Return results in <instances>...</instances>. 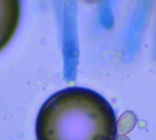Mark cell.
Instances as JSON below:
<instances>
[{
	"label": "cell",
	"instance_id": "6da1fadb",
	"mask_svg": "<svg viewBox=\"0 0 156 140\" xmlns=\"http://www.w3.org/2000/svg\"><path fill=\"white\" fill-rule=\"evenodd\" d=\"M117 119L99 94L69 87L51 95L36 121L37 140H116Z\"/></svg>",
	"mask_w": 156,
	"mask_h": 140
},
{
	"label": "cell",
	"instance_id": "7a4b0ae2",
	"mask_svg": "<svg viewBox=\"0 0 156 140\" xmlns=\"http://www.w3.org/2000/svg\"><path fill=\"white\" fill-rule=\"evenodd\" d=\"M20 17V0H0V52L14 38Z\"/></svg>",
	"mask_w": 156,
	"mask_h": 140
}]
</instances>
